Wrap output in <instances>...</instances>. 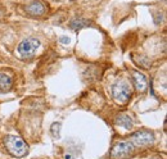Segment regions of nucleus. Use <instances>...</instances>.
<instances>
[{
    "instance_id": "1",
    "label": "nucleus",
    "mask_w": 167,
    "mask_h": 159,
    "mask_svg": "<svg viewBox=\"0 0 167 159\" xmlns=\"http://www.w3.org/2000/svg\"><path fill=\"white\" fill-rule=\"evenodd\" d=\"M4 145L13 157L22 158L28 153V146L23 139L16 135H7L4 137Z\"/></svg>"
},
{
    "instance_id": "2",
    "label": "nucleus",
    "mask_w": 167,
    "mask_h": 159,
    "mask_svg": "<svg viewBox=\"0 0 167 159\" xmlns=\"http://www.w3.org/2000/svg\"><path fill=\"white\" fill-rule=\"evenodd\" d=\"M113 100L119 105H125L131 99V87L125 80H119L111 86Z\"/></svg>"
},
{
    "instance_id": "3",
    "label": "nucleus",
    "mask_w": 167,
    "mask_h": 159,
    "mask_svg": "<svg viewBox=\"0 0 167 159\" xmlns=\"http://www.w3.org/2000/svg\"><path fill=\"white\" fill-rule=\"evenodd\" d=\"M135 146L131 141H118L111 149V158L112 159H126L134 154Z\"/></svg>"
},
{
    "instance_id": "4",
    "label": "nucleus",
    "mask_w": 167,
    "mask_h": 159,
    "mask_svg": "<svg viewBox=\"0 0 167 159\" xmlns=\"http://www.w3.org/2000/svg\"><path fill=\"white\" fill-rule=\"evenodd\" d=\"M40 45H41V42L39 38L28 37V38H26V40L19 42L18 48H17V51H18V54L23 59H28V58L35 55V51L37 50V48Z\"/></svg>"
},
{
    "instance_id": "5",
    "label": "nucleus",
    "mask_w": 167,
    "mask_h": 159,
    "mask_svg": "<svg viewBox=\"0 0 167 159\" xmlns=\"http://www.w3.org/2000/svg\"><path fill=\"white\" fill-rule=\"evenodd\" d=\"M130 141L134 146H140V148H144V146H151V145L154 144V135L153 132L151 131H136L134 134L130 135Z\"/></svg>"
},
{
    "instance_id": "6",
    "label": "nucleus",
    "mask_w": 167,
    "mask_h": 159,
    "mask_svg": "<svg viewBox=\"0 0 167 159\" xmlns=\"http://www.w3.org/2000/svg\"><path fill=\"white\" fill-rule=\"evenodd\" d=\"M26 12L32 17H41L42 14H45L46 12V5L40 0H33L32 3H30L26 7Z\"/></svg>"
},
{
    "instance_id": "7",
    "label": "nucleus",
    "mask_w": 167,
    "mask_h": 159,
    "mask_svg": "<svg viewBox=\"0 0 167 159\" xmlns=\"http://www.w3.org/2000/svg\"><path fill=\"white\" fill-rule=\"evenodd\" d=\"M132 81H134V85H135V89L138 92H144L147 90V86H148V80L145 77L144 73H141L139 71H132Z\"/></svg>"
},
{
    "instance_id": "8",
    "label": "nucleus",
    "mask_w": 167,
    "mask_h": 159,
    "mask_svg": "<svg viewBox=\"0 0 167 159\" xmlns=\"http://www.w3.org/2000/svg\"><path fill=\"white\" fill-rule=\"evenodd\" d=\"M114 123L117 124L119 127H123L125 130H131L132 126H134V121H132V118L130 115L127 114H119L114 119Z\"/></svg>"
},
{
    "instance_id": "9",
    "label": "nucleus",
    "mask_w": 167,
    "mask_h": 159,
    "mask_svg": "<svg viewBox=\"0 0 167 159\" xmlns=\"http://www.w3.org/2000/svg\"><path fill=\"white\" fill-rule=\"evenodd\" d=\"M13 86V80L5 73H0V91H9Z\"/></svg>"
},
{
    "instance_id": "10",
    "label": "nucleus",
    "mask_w": 167,
    "mask_h": 159,
    "mask_svg": "<svg viewBox=\"0 0 167 159\" xmlns=\"http://www.w3.org/2000/svg\"><path fill=\"white\" fill-rule=\"evenodd\" d=\"M68 26H70V28L73 30V31H79L81 28H85V27H88V26H90V22L88 19H84V18H73Z\"/></svg>"
},
{
    "instance_id": "11",
    "label": "nucleus",
    "mask_w": 167,
    "mask_h": 159,
    "mask_svg": "<svg viewBox=\"0 0 167 159\" xmlns=\"http://www.w3.org/2000/svg\"><path fill=\"white\" fill-rule=\"evenodd\" d=\"M136 64H139L140 67H143V68H149L151 67V61L147 58V57H141L140 55V58H139V62H135Z\"/></svg>"
},
{
    "instance_id": "12",
    "label": "nucleus",
    "mask_w": 167,
    "mask_h": 159,
    "mask_svg": "<svg viewBox=\"0 0 167 159\" xmlns=\"http://www.w3.org/2000/svg\"><path fill=\"white\" fill-rule=\"evenodd\" d=\"M61 126H62L61 123H53V124H51L50 131H51V134H53L54 136H59V130H61Z\"/></svg>"
},
{
    "instance_id": "13",
    "label": "nucleus",
    "mask_w": 167,
    "mask_h": 159,
    "mask_svg": "<svg viewBox=\"0 0 167 159\" xmlns=\"http://www.w3.org/2000/svg\"><path fill=\"white\" fill-rule=\"evenodd\" d=\"M153 17H154V23L156 24H161L162 23V19H163V16H162V13L161 12H153Z\"/></svg>"
},
{
    "instance_id": "14",
    "label": "nucleus",
    "mask_w": 167,
    "mask_h": 159,
    "mask_svg": "<svg viewBox=\"0 0 167 159\" xmlns=\"http://www.w3.org/2000/svg\"><path fill=\"white\" fill-rule=\"evenodd\" d=\"M59 41H61L62 44H68V42H70V38L66 36H62V37H59Z\"/></svg>"
},
{
    "instance_id": "15",
    "label": "nucleus",
    "mask_w": 167,
    "mask_h": 159,
    "mask_svg": "<svg viewBox=\"0 0 167 159\" xmlns=\"http://www.w3.org/2000/svg\"><path fill=\"white\" fill-rule=\"evenodd\" d=\"M152 159H162V158H160V157H153Z\"/></svg>"
}]
</instances>
